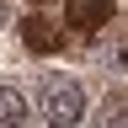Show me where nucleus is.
Segmentation results:
<instances>
[{"instance_id":"1","label":"nucleus","mask_w":128,"mask_h":128,"mask_svg":"<svg viewBox=\"0 0 128 128\" xmlns=\"http://www.w3.org/2000/svg\"><path fill=\"white\" fill-rule=\"evenodd\" d=\"M38 107H43V123L48 128H75L80 118H86V91H80V80H70V75H43Z\"/></svg>"},{"instance_id":"2","label":"nucleus","mask_w":128,"mask_h":128,"mask_svg":"<svg viewBox=\"0 0 128 128\" xmlns=\"http://www.w3.org/2000/svg\"><path fill=\"white\" fill-rule=\"evenodd\" d=\"M64 22L75 32H102L112 22V0H64Z\"/></svg>"},{"instance_id":"7","label":"nucleus","mask_w":128,"mask_h":128,"mask_svg":"<svg viewBox=\"0 0 128 128\" xmlns=\"http://www.w3.org/2000/svg\"><path fill=\"white\" fill-rule=\"evenodd\" d=\"M38 6H43V0H38Z\"/></svg>"},{"instance_id":"4","label":"nucleus","mask_w":128,"mask_h":128,"mask_svg":"<svg viewBox=\"0 0 128 128\" xmlns=\"http://www.w3.org/2000/svg\"><path fill=\"white\" fill-rule=\"evenodd\" d=\"M0 128H32V107L22 86H0Z\"/></svg>"},{"instance_id":"5","label":"nucleus","mask_w":128,"mask_h":128,"mask_svg":"<svg viewBox=\"0 0 128 128\" xmlns=\"http://www.w3.org/2000/svg\"><path fill=\"white\" fill-rule=\"evenodd\" d=\"M91 128H128V96H107L91 112Z\"/></svg>"},{"instance_id":"6","label":"nucleus","mask_w":128,"mask_h":128,"mask_svg":"<svg viewBox=\"0 0 128 128\" xmlns=\"http://www.w3.org/2000/svg\"><path fill=\"white\" fill-rule=\"evenodd\" d=\"M6 22H11V6H6V0H0V27H6Z\"/></svg>"},{"instance_id":"3","label":"nucleus","mask_w":128,"mask_h":128,"mask_svg":"<svg viewBox=\"0 0 128 128\" xmlns=\"http://www.w3.org/2000/svg\"><path fill=\"white\" fill-rule=\"evenodd\" d=\"M22 43L32 48V54H54V48L64 43V27L48 22V16H27L22 22Z\"/></svg>"}]
</instances>
